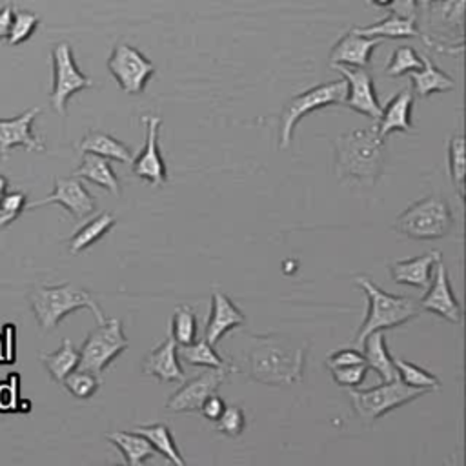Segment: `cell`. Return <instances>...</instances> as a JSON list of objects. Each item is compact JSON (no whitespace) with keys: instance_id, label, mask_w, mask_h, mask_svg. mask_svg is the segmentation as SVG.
<instances>
[{"instance_id":"1","label":"cell","mask_w":466,"mask_h":466,"mask_svg":"<svg viewBox=\"0 0 466 466\" xmlns=\"http://www.w3.org/2000/svg\"><path fill=\"white\" fill-rule=\"evenodd\" d=\"M248 376L270 386H291L302 381L306 345L284 336H252L244 350Z\"/></svg>"},{"instance_id":"2","label":"cell","mask_w":466,"mask_h":466,"mask_svg":"<svg viewBox=\"0 0 466 466\" xmlns=\"http://www.w3.org/2000/svg\"><path fill=\"white\" fill-rule=\"evenodd\" d=\"M385 166V140L377 135V126L343 133L336 140L338 179H356L374 186Z\"/></svg>"},{"instance_id":"3","label":"cell","mask_w":466,"mask_h":466,"mask_svg":"<svg viewBox=\"0 0 466 466\" xmlns=\"http://www.w3.org/2000/svg\"><path fill=\"white\" fill-rule=\"evenodd\" d=\"M30 304L43 330L55 328L68 314L81 308H90L99 325L106 323L102 309L93 295L73 282L55 286L37 284L30 293Z\"/></svg>"},{"instance_id":"4","label":"cell","mask_w":466,"mask_h":466,"mask_svg":"<svg viewBox=\"0 0 466 466\" xmlns=\"http://www.w3.org/2000/svg\"><path fill=\"white\" fill-rule=\"evenodd\" d=\"M354 282L363 288L368 297V312L366 318L357 330L356 347L361 348L363 341L372 332H383L390 328H397L412 319H415L421 312L419 302L412 297L404 295H392L374 284L368 277H356Z\"/></svg>"},{"instance_id":"5","label":"cell","mask_w":466,"mask_h":466,"mask_svg":"<svg viewBox=\"0 0 466 466\" xmlns=\"http://www.w3.org/2000/svg\"><path fill=\"white\" fill-rule=\"evenodd\" d=\"M453 228V214L441 195H428L414 203L394 223V230L415 241L446 237Z\"/></svg>"},{"instance_id":"6","label":"cell","mask_w":466,"mask_h":466,"mask_svg":"<svg viewBox=\"0 0 466 466\" xmlns=\"http://www.w3.org/2000/svg\"><path fill=\"white\" fill-rule=\"evenodd\" d=\"M424 394L426 390L412 388L397 377L394 381H383L379 386H374L368 390L348 392L357 417L363 421V424H368V426L374 424L377 419L385 417L388 412L399 406H404Z\"/></svg>"},{"instance_id":"7","label":"cell","mask_w":466,"mask_h":466,"mask_svg":"<svg viewBox=\"0 0 466 466\" xmlns=\"http://www.w3.org/2000/svg\"><path fill=\"white\" fill-rule=\"evenodd\" d=\"M347 95V82L343 81H332L319 86L309 88L295 97H291L281 113V133H279V144L282 149H286L293 140L295 126L300 122L302 117L308 113L323 109L327 106L341 104Z\"/></svg>"},{"instance_id":"8","label":"cell","mask_w":466,"mask_h":466,"mask_svg":"<svg viewBox=\"0 0 466 466\" xmlns=\"http://www.w3.org/2000/svg\"><path fill=\"white\" fill-rule=\"evenodd\" d=\"M129 347V339L124 336L122 321L109 319L99 325L88 339L84 341L79 352V366L81 370H88L95 376H102L106 368Z\"/></svg>"},{"instance_id":"9","label":"cell","mask_w":466,"mask_h":466,"mask_svg":"<svg viewBox=\"0 0 466 466\" xmlns=\"http://www.w3.org/2000/svg\"><path fill=\"white\" fill-rule=\"evenodd\" d=\"M52 64H53V88L50 93L52 108L59 115H66L68 100L75 93L93 88L95 82L86 77L73 57V50L68 43H59L52 52Z\"/></svg>"},{"instance_id":"10","label":"cell","mask_w":466,"mask_h":466,"mask_svg":"<svg viewBox=\"0 0 466 466\" xmlns=\"http://www.w3.org/2000/svg\"><path fill=\"white\" fill-rule=\"evenodd\" d=\"M108 71L124 93L140 95L155 75V64L135 46L119 43L108 59Z\"/></svg>"},{"instance_id":"11","label":"cell","mask_w":466,"mask_h":466,"mask_svg":"<svg viewBox=\"0 0 466 466\" xmlns=\"http://www.w3.org/2000/svg\"><path fill=\"white\" fill-rule=\"evenodd\" d=\"M142 124L146 126V140L142 151L131 161V170L138 179L149 183L153 188H161L168 181V170L159 149L163 119L157 115H146L142 117Z\"/></svg>"},{"instance_id":"12","label":"cell","mask_w":466,"mask_h":466,"mask_svg":"<svg viewBox=\"0 0 466 466\" xmlns=\"http://www.w3.org/2000/svg\"><path fill=\"white\" fill-rule=\"evenodd\" d=\"M230 374L232 372L224 368H206L192 379H185L183 386L168 399L166 410L176 414L199 412L204 399L212 394H217Z\"/></svg>"},{"instance_id":"13","label":"cell","mask_w":466,"mask_h":466,"mask_svg":"<svg viewBox=\"0 0 466 466\" xmlns=\"http://www.w3.org/2000/svg\"><path fill=\"white\" fill-rule=\"evenodd\" d=\"M332 68L339 71L347 82V95L341 104L365 117L379 119L383 106L376 95L372 73L363 68H347V66H332Z\"/></svg>"},{"instance_id":"14","label":"cell","mask_w":466,"mask_h":466,"mask_svg":"<svg viewBox=\"0 0 466 466\" xmlns=\"http://www.w3.org/2000/svg\"><path fill=\"white\" fill-rule=\"evenodd\" d=\"M46 204H61L66 208L77 221H82L84 217L91 215L97 208L95 197L86 190L82 185V179L79 177H57L53 194L41 201H33L26 204V210H35Z\"/></svg>"},{"instance_id":"15","label":"cell","mask_w":466,"mask_h":466,"mask_svg":"<svg viewBox=\"0 0 466 466\" xmlns=\"http://www.w3.org/2000/svg\"><path fill=\"white\" fill-rule=\"evenodd\" d=\"M435 266H437L435 275H432L428 291L419 300V308L442 318L444 321H448L452 325H459L462 321V309H461L459 300L453 295V290H452V284L448 279V271L441 261Z\"/></svg>"},{"instance_id":"16","label":"cell","mask_w":466,"mask_h":466,"mask_svg":"<svg viewBox=\"0 0 466 466\" xmlns=\"http://www.w3.org/2000/svg\"><path fill=\"white\" fill-rule=\"evenodd\" d=\"M43 111L35 106L17 115L15 119H0V157L5 161L10 157V151L17 146L26 147L28 151H44L46 144L43 138L33 135V120Z\"/></svg>"},{"instance_id":"17","label":"cell","mask_w":466,"mask_h":466,"mask_svg":"<svg viewBox=\"0 0 466 466\" xmlns=\"http://www.w3.org/2000/svg\"><path fill=\"white\" fill-rule=\"evenodd\" d=\"M381 44V37H366L357 28H352L332 48L330 66L368 70L372 66V55Z\"/></svg>"},{"instance_id":"18","label":"cell","mask_w":466,"mask_h":466,"mask_svg":"<svg viewBox=\"0 0 466 466\" xmlns=\"http://www.w3.org/2000/svg\"><path fill=\"white\" fill-rule=\"evenodd\" d=\"M246 316L237 308V304L221 290H214L212 293V312L206 325L204 339L217 347L221 339L233 328L244 327Z\"/></svg>"},{"instance_id":"19","label":"cell","mask_w":466,"mask_h":466,"mask_svg":"<svg viewBox=\"0 0 466 466\" xmlns=\"http://www.w3.org/2000/svg\"><path fill=\"white\" fill-rule=\"evenodd\" d=\"M142 374L163 383H183L186 379V374L179 363L177 343L172 336H168L165 343L144 357Z\"/></svg>"},{"instance_id":"20","label":"cell","mask_w":466,"mask_h":466,"mask_svg":"<svg viewBox=\"0 0 466 466\" xmlns=\"http://www.w3.org/2000/svg\"><path fill=\"white\" fill-rule=\"evenodd\" d=\"M412 108H414V93L408 90L399 91L395 97L388 100V104L383 108L379 124H377V135L385 140L394 131H415V126L412 122Z\"/></svg>"},{"instance_id":"21","label":"cell","mask_w":466,"mask_h":466,"mask_svg":"<svg viewBox=\"0 0 466 466\" xmlns=\"http://www.w3.org/2000/svg\"><path fill=\"white\" fill-rule=\"evenodd\" d=\"M439 261H441V252H428L414 259L395 261L394 264H390V273L394 282L397 284L424 290L428 288L432 281V270Z\"/></svg>"},{"instance_id":"22","label":"cell","mask_w":466,"mask_h":466,"mask_svg":"<svg viewBox=\"0 0 466 466\" xmlns=\"http://www.w3.org/2000/svg\"><path fill=\"white\" fill-rule=\"evenodd\" d=\"M77 147L81 153H95L104 159L119 161L124 165H131L133 161L131 149L122 140H117L113 135L100 129H91L86 133Z\"/></svg>"},{"instance_id":"23","label":"cell","mask_w":466,"mask_h":466,"mask_svg":"<svg viewBox=\"0 0 466 466\" xmlns=\"http://www.w3.org/2000/svg\"><path fill=\"white\" fill-rule=\"evenodd\" d=\"M75 177L90 181L104 190H108L113 195H120V183L109 165V159L100 157V155L95 153H84L81 166L73 172Z\"/></svg>"},{"instance_id":"24","label":"cell","mask_w":466,"mask_h":466,"mask_svg":"<svg viewBox=\"0 0 466 466\" xmlns=\"http://www.w3.org/2000/svg\"><path fill=\"white\" fill-rule=\"evenodd\" d=\"M414 84V91L419 99H426L432 93H444L455 90V81L439 70L428 57H423V68L408 73Z\"/></svg>"},{"instance_id":"25","label":"cell","mask_w":466,"mask_h":466,"mask_svg":"<svg viewBox=\"0 0 466 466\" xmlns=\"http://www.w3.org/2000/svg\"><path fill=\"white\" fill-rule=\"evenodd\" d=\"M365 363L370 370L377 372L383 381H394L397 377L394 357L388 354L386 339L383 332H372L361 345Z\"/></svg>"},{"instance_id":"26","label":"cell","mask_w":466,"mask_h":466,"mask_svg":"<svg viewBox=\"0 0 466 466\" xmlns=\"http://www.w3.org/2000/svg\"><path fill=\"white\" fill-rule=\"evenodd\" d=\"M106 439L120 450L126 464H129V466H140L146 459L157 455L153 444L142 433H138L135 430L109 432V433H106Z\"/></svg>"},{"instance_id":"27","label":"cell","mask_w":466,"mask_h":466,"mask_svg":"<svg viewBox=\"0 0 466 466\" xmlns=\"http://www.w3.org/2000/svg\"><path fill=\"white\" fill-rule=\"evenodd\" d=\"M366 37H381V39H412L419 37L423 39V32L417 26V19L414 17H403L397 14H390L386 19L368 26V28H357Z\"/></svg>"},{"instance_id":"28","label":"cell","mask_w":466,"mask_h":466,"mask_svg":"<svg viewBox=\"0 0 466 466\" xmlns=\"http://www.w3.org/2000/svg\"><path fill=\"white\" fill-rule=\"evenodd\" d=\"M179 359L192 366H204V368H224L232 374L237 372L233 365H228L217 352L215 347L210 345L206 339H195L192 345L177 347Z\"/></svg>"},{"instance_id":"29","label":"cell","mask_w":466,"mask_h":466,"mask_svg":"<svg viewBox=\"0 0 466 466\" xmlns=\"http://www.w3.org/2000/svg\"><path fill=\"white\" fill-rule=\"evenodd\" d=\"M133 430L142 433L153 444L155 452L166 457L170 462H174L177 466L186 464L185 457L181 455V452L174 441V433L166 424H138Z\"/></svg>"},{"instance_id":"30","label":"cell","mask_w":466,"mask_h":466,"mask_svg":"<svg viewBox=\"0 0 466 466\" xmlns=\"http://www.w3.org/2000/svg\"><path fill=\"white\" fill-rule=\"evenodd\" d=\"M113 226H115V217L111 214L104 212V214L97 215L95 219H91L90 223H86L82 228H79L75 232V235L70 241V253L77 255V253L84 252L86 248H90L91 244L100 241Z\"/></svg>"},{"instance_id":"31","label":"cell","mask_w":466,"mask_h":466,"mask_svg":"<svg viewBox=\"0 0 466 466\" xmlns=\"http://www.w3.org/2000/svg\"><path fill=\"white\" fill-rule=\"evenodd\" d=\"M41 361L44 363L52 379L57 383H62L64 377L79 366V352L75 350L70 339H64L59 350L41 356Z\"/></svg>"},{"instance_id":"32","label":"cell","mask_w":466,"mask_h":466,"mask_svg":"<svg viewBox=\"0 0 466 466\" xmlns=\"http://www.w3.org/2000/svg\"><path fill=\"white\" fill-rule=\"evenodd\" d=\"M448 168L452 183L457 190L459 199H464V176H466V161H464V137L455 135L448 142Z\"/></svg>"},{"instance_id":"33","label":"cell","mask_w":466,"mask_h":466,"mask_svg":"<svg viewBox=\"0 0 466 466\" xmlns=\"http://www.w3.org/2000/svg\"><path fill=\"white\" fill-rule=\"evenodd\" d=\"M394 365H395V372H399V379L412 388H421L428 392V390H437L441 386L435 376H432L430 372L423 370L414 363H408L401 357H394Z\"/></svg>"},{"instance_id":"34","label":"cell","mask_w":466,"mask_h":466,"mask_svg":"<svg viewBox=\"0 0 466 466\" xmlns=\"http://www.w3.org/2000/svg\"><path fill=\"white\" fill-rule=\"evenodd\" d=\"M170 336L176 339L177 347L192 345L197 339V316L188 306H179L172 318Z\"/></svg>"},{"instance_id":"35","label":"cell","mask_w":466,"mask_h":466,"mask_svg":"<svg viewBox=\"0 0 466 466\" xmlns=\"http://www.w3.org/2000/svg\"><path fill=\"white\" fill-rule=\"evenodd\" d=\"M62 383L68 388V392L71 395H75L77 399L93 397L102 385L100 376H95V374H91L88 370H81V368H75L71 374H68Z\"/></svg>"},{"instance_id":"36","label":"cell","mask_w":466,"mask_h":466,"mask_svg":"<svg viewBox=\"0 0 466 466\" xmlns=\"http://www.w3.org/2000/svg\"><path fill=\"white\" fill-rule=\"evenodd\" d=\"M421 68H423V57L412 46H401L392 53L390 62L385 68V73L386 77H401V75H408L410 71H417Z\"/></svg>"},{"instance_id":"37","label":"cell","mask_w":466,"mask_h":466,"mask_svg":"<svg viewBox=\"0 0 466 466\" xmlns=\"http://www.w3.org/2000/svg\"><path fill=\"white\" fill-rule=\"evenodd\" d=\"M39 24H41V19L33 12L15 10L12 28H10V33H8V39H6L8 44L10 46H19V44L26 43L35 33Z\"/></svg>"},{"instance_id":"38","label":"cell","mask_w":466,"mask_h":466,"mask_svg":"<svg viewBox=\"0 0 466 466\" xmlns=\"http://www.w3.org/2000/svg\"><path fill=\"white\" fill-rule=\"evenodd\" d=\"M215 430L226 437H239L246 428V415L241 406H226L215 421Z\"/></svg>"},{"instance_id":"39","label":"cell","mask_w":466,"mask_h":466,"mask_svg":"<svg viewBox=\"0 0 466 466\" xmlns=\"http://www.w3.org/2000/svg\"><path fill=\"white\" fill-rule=\"evenodd\" d=\"M26 210V195L23 192H10L0 199V228L14 223Z\"/></svg>"},{"instance_id":"40","label":"cell","mask_w":466,"mask_h":466,"mask_svg":"<svg viewBox=\"0 0 466 466\" xmlns=\"http://www.w3.org/2000/svg\"><path fill=\"white\" fill-rule=\"evenodd\" d=\"M334 381L339 386L345 388H354V386H361L368 376V366L366 363L361 365H350V366H339V368H330Z\"/></svg>"},{"instance_id":"41","label":"cell","mask_w":466,"mask_h":466,"mask_svg":"<svg viewBox=\"0 0 466 466\" xmlns=\"http://www.w3.org/2000/svg\"><path fill=\"white\" fill-rule=\"evenodd\" d=\"M365 363L363 352H359V348H341L339 352L332 354L327 359V366L328 368H339V366H350V365H361Z\"/></svg>"},{"instance_id":"42","label":"cell","mask_w":466,"mask_h":466,"mask_svg":"<svg viewBox=\"0 0 466 466\" xmlns=\"http://www.w3.org/2000/svg\"><path fill=\"white\" fill-rule=\"evenodd\" d=\"M224 408H226V403L223 401V397H219L217 394H212L210 397L204 399V403L201 404L199 412L204 415V419L215 423L223 415Z\"/></svg>"},{"instance_id":"43","label":"cell","mask_w":466,"mask_h":466,"mask_svg":"<svg viewBox=\"0 0 466 466\" xmlns=\"http://www.w3.org/2000/svg\"><path fill=\"white\" fill-rule=\"evenodd\" d=\"M390 14H397L403 17H414L417 19V0H394L392 6L388 8Z\"/></svg>"},{"instance_id":"44","label":"cell","mask_w":466,"mask_h":466,"mask_svg":"<svg viewBox=\"0 0 466 466\" xmlns=\"http://www.w3.org/2000/svg\"><path fill=\"white\" fill-rule=\"evenodd\" d=\"M14 12L15 6L14 5H5L0 6V41H6L10 28H12V21H14Z\"/></svg>"},{"instance_id":"45","label":"cell","mask_w":466,"mask_h":466,"mask_svg":"<svg viewBox=\"0 0 466 466\" xmlns=\"http://www.w3.org/2000/svg\"><path fill=\"white\" fill-rule=\"evenodd\" d=\"M5 361L14 363L15 361V325L5 327Z\"/></svg>"},{"instance_id":"46","label":"cell","mask_w":466,"mask_h":466,"mask_svg":"<svg viewBox=\"0 0 466 466\" xmlns=\"http://www.w3.org/2000/svg\"><path fill=\"white\" fill-rule=\"evenodd\" d=\"M374 8H390L394 0H368Z\"/></svg>"},{"instance_id":"47","label":"cell","mask_w":466,"mask_h":466,"mask_svg":"<svg viewBox=\"0 0 466 466\" xmlns=\"http://www.w3.org/2000/svg\"><path fill=\"white\" fill-rule=\"evenodd\" d=\"M8 185H10V181L3 176V174H0V199H3V195L6 194V188H8Z\"/></svg>"},{"instance_id":"48","label":"cell","mask_w":466,"mask_h":466,"mask_svg":"<svg viewBox=\"0 0 466 466\" xmlns=\"http://www.w3.org/2000/svg\"><path fill=\"white\" fill-rule=\"evenodd\" d=\"M0 350H3V347H0ZM0 359H3V356H0Z\"/></svg>"}]
</instances>
